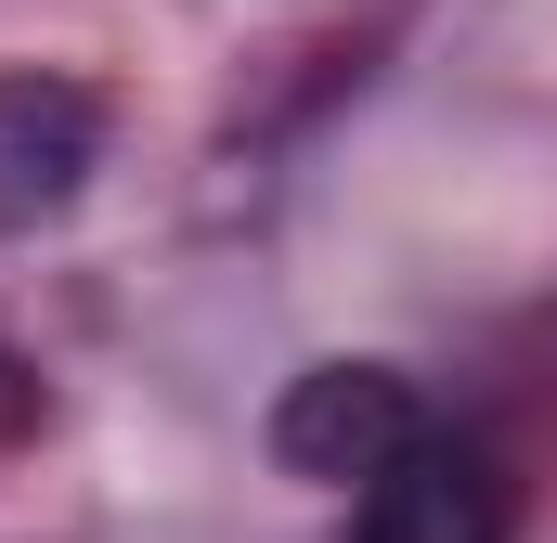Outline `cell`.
Wrapping results in <instances>:
<instances>
[{"label": "cell", "instance_id": "obj_1", "mask_svg": "<svg viewBox=\"0 0 557 543\" xmlns=\"http://www.w3.org/2000/svg\"><path fill=\"white\" fill-rule=\"evenodd\" d=\"M416 440H428V414L389 363H311L273 402V466L285 479H389Z\"/></svg>", "mask_w": 557, "mask_h": 543}, {"label": "cell", "instance_id": "obj_2", "mask_svg": "<svg viewBox=\"0 0 557 543\" xmlns=\"http://www.w3.org/2000/svg\"><path fill=\"white\" fill-rule=\"evenodd\" d=\"M350 543H506V466L480 440H441L428 427L389 479H363Z\"/></svg>", "mask_w": 557, "mask_h": 543}, {"label": "cell", "instance_id": "obj_3", "mask_svg": "<svg viewBox=\"0 0 557 543\" xmlns=\"http://www.w3.org/2000/svg\"><path fill=\"white\" fill-rule=\"evenodd\" d=\"M104 155V104L78 78H0V233L52 220Z\"/></svg>", "mask_w": 557, "mask_h": 543}, {"label": "cell", "instance_id": "obj_4", "mask_svg": "<svg viewBox=\"0 0 557 543\" xmlns=\"http://www.w3.org/2000/svg\"><path fill=\"white\" fill-rule=\"evenodd\" d=\"M26 414H39V376H13V363H0V440H13Z\"/></svg>", "mask_w": 557, "mask_h": 543}]
</instances>
